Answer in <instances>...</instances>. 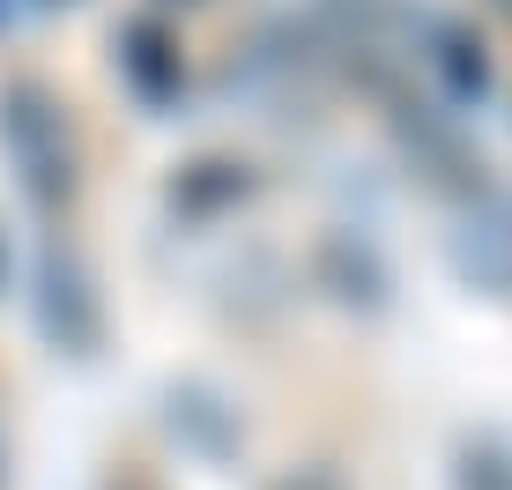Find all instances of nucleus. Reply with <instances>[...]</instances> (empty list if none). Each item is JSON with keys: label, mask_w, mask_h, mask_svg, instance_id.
<instances>
[{"label": "nucleus", "mask_w": 512, "mask_h": 490, "mask_svg": "<svg viewBox=\"0 0 512 490\" xmlns=\"http://www.w3.org/2000/svg\"><path fill=\"white\" fill-rule=\"evenodd\" d=\"M0 23H8V0H0Z\"/></svg>", "instance_id": "4"}, {"label": "nucleus", "mask_w": 512, "mask_h": 490, "mask_svg": "<svg viewBox=\"0 0 512 490\" xmlns=\"http://www.w3.org/2000/svg\"><path fill=\"white\" fill-rule=\"evenodd\" d=\"M0 142H8L15 171L38 201H60L75 186V156H67V127H60V104H52L38 82H15L0 90Z\"/></svg>", "instance_id": "1"}, {"label": "nucleus", "mask_w": 512, "mask_h": 490, "mask_svg": "<svg viewBox=\"0 0 512 490\" xmlns=\"http://www.w3.org/2000/svg\"><path fill=\"white\" fill-rule=\"evenodd\" d=\"M461 268L483 275V283H512V201H490L483 216H468Z\"/></svg>", "instance_id": "2"}, {"label": "nucleus", "mask_w": 512, "mask_h": 490, "mask_svg": "<svg viewBox=\"0 0 512 490\" xmlns=\"http://www.w3.org/2000/svg\"><path fill=\"white\" fill-rule=\"evenodd\" d=\"M119 45H127V52H119V60H127V75H134L149 97H164L171 82H179V60H164L171 45H164V30H156V23H127V30H119Z\"/></svg>", "instance_id": "3"}]
</instances>
